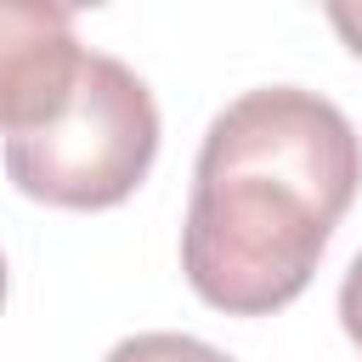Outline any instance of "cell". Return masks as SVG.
Masks as SVG:
<instances>
[{
    "label": "cell",
    "mask_w": 362,
    "mask_h": 362,
    "mask_svg": "<svg viewBox=\"0 0 362 362\" xmlns=\"http://www.w3.org/2000/svg\"><path fill=\"white\" fill-rule=\"evenodd\" d=\"M362 187V136L317 90L260 85L226 102L198 147L181 272L226 317L294 305Z\"/></svg>",
    "instance_id": "obj_1"
},
{
    "label": "cell",
    "mask_w": 362,
    "mask_h": 362,
    "mask_svg": "<svg viewBox=\"0 0 362 362\" xmlns=\"http://www.w3.org/2000/svg\"><path fill=\"white\" fill-rule=\"evenodd\" d=\"M158 158V102L136 68L107 51L85 57L74 107L34 136L6 141V175L23 198L57 209L124 204Z\"/></svg>",
    "instance_id": "obj_2"
},
{
    "label": "cell",
    "mask_w": 362,
    "mask_h": 362,
    "mask_svg": "<svg viewBox=\"0 0 362 362\" xmlns=\"http://www.w3.org/2000/svg\"><path fill=\"white\" fill-rule=\"evenodd\" d=\"M85 45L68 6H11L0 0V136L51 130L79 90Z\"/></svg>",
    "instance_id": "obj_3"
},
{
    "label": "cell",
    "mask_w": 362,
    "mask_h": 362,
    "mask_svg": "<svg viewBox=\"0 0 362 362\" xmlns=\"http://www.w3.org/2000/svg\"><path fill=\"white\" fill-rule=\"evenodd\" d=\"M107 362H232V356L215 351V345H204V339H192V334L158 328V334H130V339H119V345L107 351Z\"/></svg>",
    "instance_id": "obj_4"
},
{
    "label": "cell",
    "mask_w": 362,
    "mask_h": 362,
    "mask_svg": "<svg viewBox=\"0 0 362 362\" xmlns=\"http://www.w3.org/2000/svg\"><path fill=\"white\" fill-rule=\"evenodd\" d=\"M339 328L362 351V249H356V260L345 266V283H339Z\"/></svg>",
    "instance_id": "obj_5"
},
{
    "label": "cell",
    "mask_w": 362,
    "mask_h": 362,
    "mask_svg": "<svg viewBox=\"0 0 362 362\" xmlns=\"http://www.w3.org/2000/svg\"><path fill=\"white\" fill-rule=\"evenodd\" d=\"M328 23H334V34L345 40V51L351 57H362V6H328Z\"/></svg>",
    "instance_id": "obj_6"
},
{
    "label": "cell",
    "mask_w": 362,
    "mask_h": 362,
    "mask_svg": "<svg viewBox=\"0 0 362 362\" xmlns=\"http://www.w3.org/2000/svg\"><path fill=\"white\" fill-rule=\"evenodd\" d=\"M0 305H6V255H0Z\"/></svg>",
    "instance_id": "obj_7"
}]
</instances>
